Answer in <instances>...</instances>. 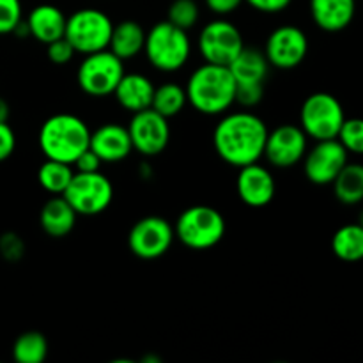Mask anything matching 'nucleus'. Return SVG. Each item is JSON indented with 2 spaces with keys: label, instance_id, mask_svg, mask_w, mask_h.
Instances as JSON below:
<instances>
[{
  "label": "nucleus",
  "instance_id": "30",
  "mask_svg": "<svg viewBox=\"0 0 363 363\" xmlns=\"http://www.w3.org/2000/svg\"><path fill=\"white\" fill-rule=\"evenodd\" d=\"M337 138L346 147L347 152L363 155V119H360V117L344 119Z\"/></svg>",
  "mask_w": 363,
  "mask_h": 363
},
{
  "label": "nucleus",
  "instance_id": "8",
  "mask_svg": "<svg viewBox=\"0 0 363 363\" xmlns=\"http://www.w3.org/2000/svg\"><path fill=\"white\" fill-rule=\"evenodd\" d=\"M62 197L69 202L77 215H99V213L106 211L113 201L112 181L105 174H101V170L74 172Z\"/></svg>",
  "mask_w": 363,
  "mask_h": 363
},
{
  "label": "nucleus",
  "instance_id": "14",
  "mask_svg": "<svg viewBox=\"0 0 363 363\" xmlns=\"http://www.w3.org/2000/svg\"><path fill=\"white\" fill-rule=\"evenodd\" d=\"M347 155L350 152L340 144L339 138L318 140V144L303 156L305 176L311 183L319 186L332 184L347 163Z\"/></svg>",
  "mask_w": 363,
  "mask_h": 363
},
{
  "label": "nucleus",
  "instance_id": "33",
  "mask_svg": "<svg viewBox=\"0 0 363 363\" xmlns=\"http://www.w3.org/2000/svg\"><path fill=\"white\" fill-rule=\"evenodd\" d=\"M262 98H264V85L262 84L236 85V103L245 108L257 106Z\"/></svg>",
  "mask_w": 363,
  "mask_h": 363
},
{
  "label": "nucleus",
  "instance_id": "17",
  "mask_svg": "<svg viewBox=\"0 0 363 363\" xmlns=\"http://www.w3.org/2000/svg\"><path fill=\"white\" fill-rule=\"evenodd\" d=\"M89 149L99 156L103 163H117L126 160L133 151L128 128L116 123H106L91 131Z\"/></svg>",
  "mask_w": 363,
  "mask_h": 363
},
{
  "label": "nucleus",
  "instance_id": "28",
  "mask_svg": "<svg viewBox=\"0 0 363 363\" xmlns=\"http://www.w3.org/2000/svg\"><path fill=\"white\" fill-rule=\"evenodd\" d=\"M48 354V340L41 332H25L14 340L13 358L18 363H43Z\"/></svg>",
  "mask_w": 363,
  "mask_h": 363
},
{
  "label": "nucleus",
  "instance_id": "22",
  "mask_svg": "<svg viewBox=\"0 0 363 363\" xmlns=\"http://www.w3.org/2000/svg\"><path fill=\"white\" fill-rule=\"evenodd\" d=\"M227 67L233 73L236 85H264L266 77L269 73V62L266 59L264 52L257 48H247V46L238 53L236 59Z\"/></svg>",
  "mask_w": 363,
  "mask_h": 363
},
{
  "label": "nucleus",
  "instance_id": "32",
  "mask_svg": "<svg viewBox=\"0 0 363 363\" xmlns=\"http://www.w3.org/2000/svg\"><path fill=\"white\" fill-rule=\"evenodd\" d=\"M74 48L69 45L66 38H60L57 41L46 45V55H48L50 62L57 64V66H62V64L71 62V59L74 57Z\"/></svg>",
  "mask_w": 363,
  "mask_h": 363
},
{
  "label": "nucleus",
  "instance_id": "2",
  "mask_svg": "<svg viewBox=\"0 0 363 363\" xmlns=\"http://www.w3.org/2000/svg\"><path fill=\"white\" fill-rule=\"evenodd\" d=\"M188 103L204 116H222L236 103V80L227 66L204 62L188 78Z\"/></svg>",
  "mask_w": 363,
  "mask_h": 363
},
{
  "label": "nucleus",
  "instance_id": "15",
  "mask_svg": "<svg viewBox=\"0 0 363 363\" xmlns=\"http://www.w3.org/2000/svg\"><path fill=\"white\" fill-rule=\"evenodd\" d=\"M308 137L300 126L282 124L268 131L264 145V158L277 169H291L303 160L307 152Z\"/></svg>",
  "mask_w": 363,
  "mask_h": 363
},
{
  "label": "nucleus",
  "instance_id": "38",
  "mask_svg": "<svg viewBox=\"0 0 363 363\" xmlns=\"http://www.w3.org/2000/svg\"><path fill=\"white\" fill-rule=\"evenodd\" d=\"M243 2L245 0H204L206 7L218 16H227V14L234 13L236 9H240Z\"/></svg>",
  "mask_w": 363,
  "mask_h": 363
},
{
  "label": "nucleus",
  "instance_id": "27",
  "mask_svg": "<svg viewBox=\"0 0 363 363\" xmlns=\"http://www.w3.org/2000/svg\"><path fill=\"white\" fill-rule=\"evenodd\" d=\"M74 176V170L69 163L57 162V160H48L39 167L38 181L48 194L62 195L67 184L71 183Z\"/></svg>",
  "mask_w": 363,
  "mask_h": 363
},
{
  "label": "nucleus",
  "instance_id": "39",
  "mask_svg": "<svg viewBox=\"0 0 363 363\" xmlns=\"http://www.w3.org/2000/svg\"><path fill=\"white\" fill-rule=\"evenodd\" d=\"M9 105H7V101L4 98H0V123H7V119H9Z\"/></svg>",
  "mask_w": 363,
  "mask_h": 363
},
{
  "label": "nucleus",
  "instance_id": "20",
  "mask_svg": "<svg viewBox=\"0 0 363 363\" xmlns=\"http://www.w3.org/2000/svg\"><path fill=\"white\" fill-rule=\"evenodd\" d=\"M357 13V0H311V14L321 30L340 32L347 28Z\"/></svg>",
  "mask_w": 363,
  "mask_h": 363
},
{
  "label": "nucleus",
  "instance_id": "1",
  "mask_svg": "<svg viewBox=\"0 0 363 363\" xmlns=\"http://www.w3.org/2000/svg\"><path fill=\"white\" fill-rule=\"evenodd\" d=\"M268 126L255 113L240 110L225 113L213 131L215 151L227 165L241 169L264 156Z\"/></svg>",
  "mask_w": 363,
  "mask_h": 363
},
{
  "label": "nucleus",
  "instance_id": "24",
  "mask_svg": "<svg viewBox=\"0 0 363 363\" xmlns=\"http://www.w3.org/2000/svg\"><path fill=\"white\" fill-rule=\"evenodd\" d=\"M332 184L335 197L342 204H360L363 201V165H360V163H346Z\"/></svg>",
  "mask_w": 363,
  "mask_h": 363
},
{
  "label": "nucleus",
  "instance_id": "3",
  "mask_svg": "<svg viewBox=\"0 0 363 363\" xmlns=\"http://www.w3.org/2000/svg\"><path fill=\"white\" fill-rule=\"evenodd\" d=\"M91 130L84 119L73 113H55L39 130V147L48 160L73 165L74 160L89 149Z\"/></svg>",
  "mask_w": 363,
  "mask_h": 363
},
{
  "label": "nucleus",
  "instance_id": "19",
  "mask_svg": "<svg viewBox=\"0 0 363 363\" xmlns=\"http://www.w3.org/2000/svg\"><path fill=\"white\" fill-rule=\"evenodd\" d=\"M155 84L151 78L142 73H124L117 84L113 96L117 103L124 110L131 113L142 112L151 108L152 96H155Z\"/></svg>",
  "mask_w": 363,
  "mask_h": 363
},
{
  "label": "nucleus",
  "instance_id": "40",
  "mask_svg": "<svg viewBox=\"0 0 363 363\" xmlns=\"http://www.w3.org/2000/svg\"><path fill=\"white\" fill-rule=\"evenodd\" d=\"M358 225H362L363 227V209L360 211V215H358Z\"/></svg>",
  "mask_w": 363,
  "mask_h": 363
},
{
  "label": "nucleus",
  "instance_id": "5",
  "mask_svg": "<svg viewBox=\"0 0 363 363\" xmlns=\"http://www.w3.org/2000/svg\"><path fill=\"white\" fill-rule=\"evenodd\" d=\"M227 230L225 218L211 206H191L176 220V238L191 250H209L223 240Z\"/></svg>",
  "mask_w": 363,
  "mask_h": 363
},
{
  "label": "nucleus",
  "instance_id": "34",
  "mask_svg": "<svg viewBox=\"0 0 363 363\" xmlns=\"http://www.w3.org/2000/svg\"><path fill=\"white\" fill-rule=\"evenodd\" d=\"M23 241L16 236V234H4L0 238V254L7 259V261H18L23 255Z\"/></svg>",
  "mask_w": 363,
  "mask_h": 363
},
{
  "label": "nucleus",
  "instance_id": "37",
  "mask_svg": "<svg viewBox=\"0 0 363 363\" xmlns=\"http://www.w3.org/2000/svg\"><path fill=\"white\" fill-rule=\"evenodd\" d=\"M101 160H99V156L96 155L94 151H91V149H85L84 152H82L80 156H78L77 160H74V170L77 172H96V170L101 169Z\"/></svg>",
  "mask_w": 363,
  "mask_h": 363
},
{
  "label": "nucleus",
  "instance_id": "21",
  "mask_svg": "<svg viewBox=\"0 0 363 363\" xmlns=\"http://www.w3.org/2000/svg\"><path fill=\"white\" fill-rule=\"evenodd\" d=\"M77 211L62 195H53L39 213V223L50 238H64L74 229Z\"/></svg>",
  "mask_w": 363,
  "mask_h": 363
},
{
  "label": "nucleus",
  "instance_id": "18",
  "mask_svg": "<svg viewBox=\"0 0 363 363\" xmlns=\"http://www.w3.org/2000/svg\"><path fill=\"white\" fill-rule=\"evenodd\" d=\"M66 20V14L57 6L39 4L28 13L25 23H27L28 35H32L35 41L43 43V45H50V43L64 38Z\"/></svg>",
  "mask_w": 363,
  "mask_h": 363
},
{
  "label": "nucleus",
  "instance_id": "13",
  "mask_svg": "<svg viewBox=\"0 0 363 363\" xmlns=\"http://www.w3.org/2000/svg\"><path fill=\"white\" fill-rule=\"evenodd\" d=\"M128 131L133 149L144 156L162 155L170 142L169 119L152 108L133 113Z\"/></svg>",
  "mask_w": 363,
  "mask_h": 363
},
{
  "label": "nucleus",
  "instance_id": "16",
  "mask_svg": "<svg viewBox=\"0 0 363 363\" xmlns=\"http://www.w3.org/2000/svg\"><path fill=\"white\" fill-rule=\"evenodd\" d=\"M236 190L241 201L250 208H264L273 201L277 191L275 177L269 169L259 165V162L241 167L238 172Z\"/></svg>",
  "mask_w": 363,
  "mask_h": 363
},
{
  "label": "nucleus",
  "instance_id": "36",
  "mask_svg": "<svg viewBox=\"0 0 363 363\" xmlns=\"http://www.w3.org/2000/svg\"><path fill=\"white\" fill-rule=\"evenodd\" d=\"M245 2L250 7H254L255 11H259V13L277 14L286 11L293 0H245Z\"/></svg>",
  "mask_w": 363,
  "mask_h": 363
},
{
  "label": "nucleus",
  "instance_id": "11",
  "mask_svg": "<svg viewBox=\"0 0 363 363\" xmlns=\"http://www.w3.org/2000/svg\"><path fill=\"white\" fill-rule=\"evenodd\" d=\"M174 240V225H170L162 216L151 215L140 218L131 227L128 234V247L138 259L152 261L165 255L172 247Z\"/></svg>",
  "mask_w": 363,
  "mask_h": 363
},
{
  "label": "nucleus",
  "instance_id": "35",
  "mask_svg": "<svg viewBox=\"0 0 363 363\" xmlns=\"http://www.w3.org/2000/svg\"><path fill=\"white\" fill-rule=\"evenodd\" d=\"M16 149V135L7 123H0V162H6Z\"/></svg>",
  "mask_w": 363,
  "mask_h": 363
},
{
  "label": "nucleus",
  "instance_id": "25",
  "mask_svg": "<svg viewBox=\"0 0 363 363\" xmlns=\"http://www.w3.org/2000/svg\"><path fill=\"white\" fill-rule=\"evenodd\" d=\"M332 250L340 261L358 262L363 259V227L347 223L332 238Z\"/></svg>",
  "mask_w": 363,
  "mask_h": 363
},
{
  "label": "nucleus",
  "instance_id": "9",
  "mask_svg": "<svg viewBox=\"0 0 363 363\" xmlns=\"http://www.w3.org/2000/svg\"><path fill=\"white\" fill-rule=\"evenodd\" d=\"M123 62L124 60L113 55L108 48L84 55L77 71L78 85L92 98H106L113 94L117 84L126 73Z\"/></svg>",
  "mask_w": 363,
  "mask_h": 363
},
{
  "label": "nucleus",
  "instance_id": "7",
  "mask_svg": "<svg viewBox=\"0 0 363 363\" xmlns=\"http://www.w3.org/2000/svg\"><path fill=\"white\" fill-rule=\"evenodd\" d=\"M344 119L342 105L330 92H314L305 99L300 110V128L315 142L337 138Z\"/></svg>",
  "mask_w": 363,
  "mask_h": 363
},
{
  "label": "nucleus",
  "instance_id": "26",
  "mask_svg": "<svg viewBox=\"0 0 363 363\" xmlns=\"http://www.w3.org/2000/svg\"><path fill=\"white\" fill-rule=\"evenodd\" d=\"M188 105L186 98V89L181 87L179 84H163L155 89V96H152V105L151 108L162 113L163 117L170 119V117L177 116L184 110Z\"/></svg>",
  "mask_w": 363,
  "mask_h": 363
},
{
  "label": "nucleus",
  "instance_id": "29",
  "mask_svg": "<svg viewBox=\"0 0 363 363\" xmlns=\"http://www.w3.org/2000/svg\"><path fill=\"white\" fill-rule=\"evenodd\" d=\"M201 16V9L195 0H174L169 7L167 20L183 30H190L195 27Z\"/></svg>",
  "mask_w": 363,
  "mask_h": 363
},
{
  "label": "nucleus",
  "instance_id": "6",
  "mask_svg": "<svg viewBox=\"0 0 363 363\" xmlns=\"http://www.w3.org/2000/svg\"><path fill=\"white\" fill-rule=\"evenodd\" d=\"M113 23L108 14L94 7H84L67 16L64 38L74 52L89 55L108 48Z\"/></svg>",
  "mask_w": 363,
  "mask_h": 363
},
{
  "label": "nucleus",
  "instance_id": "23",
  "mask_svg": "<svg viewBox=\"0 0 363 363\" xmlns=\"http://www.w3.org/2000/svg\"><path fill=\"white\" fill-rule=\"evenodd\" d=\"M144 27L135 20H123L113 25L108 50L121 60H130L144 52Z\"/></svg>",
  "mask_w": 363,
  "mask_h": 363
},
{
  "label": "nucleus",
  "instance_id": "12",
  "mask_svg": "<svg viewBox=\"0 0 363 363\" xmlns=\"http://www.w3.org/2000/svg\"><path fill=\"white\" fill-rule=\"evenodd\" d=\"M308 53V38L300 27L282 25L266 39L264 55L269 66L289 71L300 66Z\"/></svg>",
  "mask_w": 363,
  "mask_h": 363
},
{
  "label": "nucleus",
  "instance_id": "4",
  "mask_svg": "<svg viewBox=\"0 0 363 363\" xmlns=\"http://www.w3.org/2000/svg\"><path fill=\"white\" fill-rule=\"evenodd\" d=\"M191 43L188 30L176 27L169 20L158 21L145 32L144 53L149 64L162 73H176L190 59Z\"/></svg>",
  "mask_w": 363,
  "mask_h": 363
},
{
  "label": "nucleus",
  "instance_id": "10",
  "mask_svg": "<svg viewBox=\"0 0 363 363\" xmlns=\"http://www.w3.org/2000/svg\"><path fill=\"white\" fill-rule=\"evenodd\" d=\"M243 48L241 30L223 18L206 23L199 34V52L209 64L229 66Z\"/></svg>",
  "mask_w": 363,
  "mask_h": 363
},
{
  "label": "nucleus",
  "instance_id": "31",
  "mask_svg": "<svg viewBox=\"0 0 363 363\" xmlns=\"http://www.w3.org/2000/svg\"><path fill=\"white\" fill-rule=\"evenodd\" d=\"M21 2L20 0H0V34H13L21 23Z\"/></svg>",
  "mask_w": 363,
  "mask_h": 363
}]
</instances>
